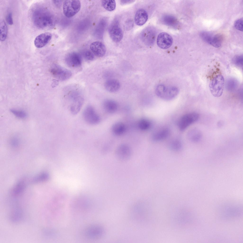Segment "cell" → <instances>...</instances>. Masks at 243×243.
Returning <instances> with one entry per match:
<instances>
[{"label":"cell","instance_id":"24","mask_svg":"<svg viewBox=\"0 0 243 243\" xmlns=\"http://www.w3.org/2000/svg\"><path fill=\"white\" fill-rule=\"evenodd\" d=\"M0 39L3 41L6 39L7 33V26L4 21L2 20L0 21Z\"/></svg>","mask_w":243,"mask_h":243},{"label":"cell","instance_id":"3","mask_svg":"<svg viewBox=\"0 0 243 243\" xmlns=\"http://www.w3.org/2000/svg\"><path fill=\"white\" fill-rule=\"evenodd\" d=\"M177 88L175 87H166L163 84L159 85L156 90L157 95L166 100H170L175 98L178 93Z\"/></svg>","mask_w":243,"mask_h":243},{"label":"cell","instance_id":"31","mask_svg":"<svg viewBox=\"0 0 243 243\" xmlns=\"http://www.w3.org/2000/svg\"><path fill=\"white\" fill-rule=\"evenodd\" d=\"M199 133L197 131H193L190 133V137L191 140L193 141H196L200 139V135Z\"/></svg>","mask_w":243,"mask_h":243},{"label":"cell","instance_id":"6","mask_svg":"<svg viewBox=\"0 0 243 243\" xmlns=\"http://www.w3.org/2000/svg\"><path fill=\"white\" fill-rule=\"evenodd\" d=\"M132 154L131 148L128 145L122 144L117 148L115 155L117 158L122 162H125L130 158Z\"/></svg>","mask_w":243,"mask_h":243},{"label":"cell","instance_id":"26","mask_svg":"<svg viewBox=\"0 0 243 243\" xmlns=\"http://www.w3.org/2000/svg\"><path fill=\"white\" fill-rule=\"evenodd\" d=\"M169 148L172 151H178L180 150L182 148V145L181 141L178 140H172L169 145Z\"/></svg>","mask_w":243,"mask_h":243},{"label":"cell","instance_id":"18","mask_svg":"<svg viewBox=\"0 0 243 243\" xmlns=\"http://www.w3.org/2000/svg\"><path fill=\"white\" fill-rule=\"evenodd\" d=\"M170 133L169 130L167 128H163L155 132L153 134L152 139L155 141H159L166 138Z\"/></svg>","mask_w":243,"mask_h":243},{"label":"cell","instance_id":"27","mask_svg":"<svg viewBox=\"0 0 243 243\" xmlns=\"http://www.w3.org/2000/svg\"><path fill=\"white\" fill-rule=\"evenodd\" d=\"M151 123L150 121L146 119H142L139 120L138 123V127L141 130H147L150 127Z\"/></svg>","mask_w":243,"mask_h":243},{"label":"cell","instance_id":"25","mask_svg":"<svg viewBox=\"0 0 243 243\" xmlns=\"http://www.w3.org/2000/svg\"><path fill=\"white\" fill-rule=\"evenodd\" d=\"M225 84L227 90L229 91H232L234 90L237 87L238 82L235 79L231 78L226 80Z\"/></svg>","mask_w":243,"mask_h":243},{"label":"cell","instance_id":"22","mask_svg":"<svg viewBox=\"0 0 243 243\" xmlns=\"http://www.w3.org/2000/svg\"><path fill=\"white\" fill-rule=\"evenodd\" d=\"M112 131L115 135H119L125 132L126 127L124 124L121 122H117L113 124L112 127Z\"/></svg>","mask_w":243,"mask_h":243},{"label":"cell","instance_id":"4","mask_svg":"<svg viewBox=\"0 0 243 243\" xmlns=\"http://www.w3.org/2000/svg\"><path fill=\"white\" fill-rule=\"evenodd\" d=\"M81 6V3L79 0H65L63 5L64 14L67 18L72 17L79 11Z\"/></svg>","mask_w":243,"mask_h":243},{"label":"cell","instance_id":"20","mask_svg":"<svg viewBox=\"0 0 243 243\" xmlns=\"http://www.w3.org/2000/svg\"><path fill=\"white\" fill-rule=\"evenodd\" d=\"M105 110L107 112L112 113L115 112L117 108V104L114 100L107 99L105 100L103 103Z\"/></svg>","mask_w":243,"mask_h":243},{"label":"cell","instance_id":"15","mask_svg":"<svg viewBox=\"0 0 243 243\" xmlns=\"http://www.w3.org/2000/svg\"><path fill=\"white\" fill-rule=\"evenodd\" d=\"M154 32L150 28L144 30L141 34V38L143 42L146 44L151 45L153 43L155 37Z\"/></svg>","mask_w":243,"mask_h":243},{"label":"cell","instance_id":"21","mask_svg":"<svg viewBox=\"0 0 243 243\" xmlns=\"http://www.w3.org/2000/svg\"><path fill=\"white\" fill-rule=\"evenodd\" d=\"M162 21L165 25L173 27H176L178 24V21L176 18L171 15L164 16L163 17Z\"/></svg>","mask_w":243,"mask_h":243},{"label":"cell","instance_id":"30","mask_svg":"<svg viewBox=\"0 0 243 243\" xmlns=\"http://www.w3.org/2000/svg\"><path fill=\"white\" fill-rule=\"evenodd\" d=\"M235 28L237 30L243 31V19L241 18L237 20L234 23Z\"/></svg>","mask_w":243,"mask_h":243},{"label":"cell","instance_id":"7","mask_svg":"<svg viewBox=\"0 0 243 243\" xmlns=\"http://www.w3.org/2000/svg\"><path fill=\"white\" fill-rule=\"evenodd\" d=\"M83 117L85 121L91 125L97 124L100 121V118L92 106L87 107L83 113Z\"/></svg>","mask_w":243,"mask_h":243},{"label":"cell","instance_id":"2","mask_svg":"<svg viewBox=\"0 0 243 243\" xmlns=\"http://www.w3.org/2000/svg\"><path fill=\"white\" fill-rule=\"evenodd\" d=\"M224 79L221 75H218L210 81L209 87L212 94L214 97H219L222 94L224 85Z\"/></svg>","mask_w":243,"mask_h":243},{"label":"cell","instance_id":"5","mask_svg":"<svg viewBox=\"0 0 243 243\" xmlns=\"http://www.w3.org/2000/svg\"><path fill=\"white\" fill-rule=\"evenodd\" d=\"M199 117V114L197 113L192 112L186 114L179 119L178 123L179 129L184 131L190 125L197 121Z\"/></svg>","mask_w":243,"mask_h":243},{"label":"cell","instance_id":"8","mask_svg":"<svg viewBox=\"0 0 243 243\" xmlns=\"http://www.w3.org/2000/svg\"><path fill=\"white\" fill-rule=\"evenodd\" d=\"M109 32L111 38L115 42H120L123 38V32L117 20L114 21L110 25Z\"/></svg>","mask_w":243,"mask_h":243},{"label":"cell","instance_id":"11","mask_svg":"<svg viewBox=\"0 0 243 243\" xmlns=\"http://www.w3.org/2000/svg\"><path fill=\"white\" fill-rule=\"evenodd\" d=\"M72 101L70 106V110L73 115L77 114L80 110L83 104V98L78 94L73 95L71 96Z\"/></svg>","mask_w":243,"mask_h":243},{"label":"cell","instance_id":"1","mask_svg":"<svg viewBox=\"0 0 243 243\" xmlns=\"http://www.w3.org/2000/svg\"><path fill=\"white\" fill-rule=\"evenodd\" d=\"M32 17L34 24L39 28L48 29L54 25L53 17L44 7H39L35 8L33 11Z\"/></svg>","mask_w":243,"mask_h":243},{"label":"cell","instance_id":"33","mask_svg":"<svg viewBox=\"0 0 243 243\" xmlns=\"http://www.w3.org/2000/svg\"><path fill=\"white\" fill-rule=\"evenodd\" d=\"M6 20L8 24L12 25L13 23L12 14L11 13H9L6 17Z\"/></svg>","mask_w":243,"mask_h":243},{"label":"cell","instance_id":"34","mask_svg":"<svg viewBox=\"0 0 243 243\" xmlns=\"http://www.w3.org/2000/svg\"><path fill=\"white\" fill-rule=\"evenodd\" d=\"M135 0H122L120 1V3L122 5H124L129 4L134 2Z\"/></svg>","mask_w":243,"mask_h":243},{"label":"cell","instance_id":"13","mask_svg":"<svg viewBox=\"0 0 243 243\" xmlns=\"http://www.w3.org/2000/svg\"><path fill=\"white\" fill-rule=\"evenodd\" d=\"M90 47L93 53L98 57H102L105 54V46L100 41H97L93 42L90 45Z\"/></svg>","mask_w":243,"mask_h":243},{"label":"cell","instance_id":"32","mask_svg":"<svg viewBox=\"0 0 243 243\" xmlns=\"http://www.w3.org/2000/svg\"><path fill=\"white\" fill-rule=\"evenodd\" d=\"M83 56L86 60L92 61L93 59L94 56L93 53L87 50L83 53Z\"/></svg>","mask_w":243,"mask_h":243},{"label":"cell","instance_id":"17","mask_svg":"<svg viewBox=\"0 0 243 243\" xmlns=\"http://www.w3.org/2000/svg\"><path fill=\"white\" fill-rule=\"evenodd\" d=\"M104 86L105 89L110 92H115L119 89L120 84L119 81L115 79H108L105 82Z\"/></svg>","mask_w":243,"mask_h":243},{"label":"cell","instance_id":"10","mask_svg":"<svg viewBox=\"0 0 243 243\" xmlns=\"http://www.w3.org/2000/svg\"><path fill=\"white\" fill-rule=\"evenodd\" d=\"M157 42L159 47L166 49L171 46L173 43V39L171 36L168 33L162 32L158 35Z\"/></svg>","mask_w":243,"mask_h":243},{"label":"cell","instance_id":"19","mask_svg":"<svg viewBox=\"0 0 243 243\" xmlns=\"http://www.w3.org/2000/svg\"><path fill=\"white\" fill-rule=\"evenodd\" d=\"M201 39L205 42L214 46L216 40V35H213L211 33L206 31L201 32L200 34Z\"/></svg>","mask_w":243,"mask_h":243},{"label":"cell","instance_id":"28","mask_svg":"<svg viewBox=\"0 0 243 243\" xmlns=\"http://www.w3.org/2000/svg\"><path fill=\"white\" fill-rule=\"evenodd\" d=\"M10 112L17 117L22 119L26 117L27 114L24 111L22 110H17L15 109H11Z\"/></svg>","mask_w":243,"mask_h":243},{"label":"cell","instance_id":"9","mask_svg":"<svg viewBox=\"0 0 243 243\" xmlns=\"http://www.w3.org/2000/svg\"><path fill=\"white\" fill-rule=\"evenodd\" d=\"M51 71L54 77L61 81L67 79L72 75L71 72L69 70L57 65L53 66Z\"/></svg>","mask_w":243,"mask_h":243},{"label":"cell","instance_id":"14","mask_svg":"<svg viewBox=\"0 0 243 243\" xmlns=\"http://www.w3.org/2000/svg\"><path fill=\"white\" fill-rule=\"evenodd\" d=\"M52 37L51 34L49 32H46L39 35L35 39V46L38 48L43 47L50 41Z\"/></svg>","mask_w":243,"mask_h":243},{"label":"cell","instance_id":"16","mask_svg":"<svg viewBox=\"0 0 243 243\" xmlns=\"http://www.w3.org/2000/svg\"><path fill=\"white\" fill-rule=\"evenodd\" d=\"M148 16L146 11L144 9H140L136 12L135 16V23L137 25L141 26L147 21Z\"/></svg>","mask_w":243,"mask_h":243},{"label":"cell","instance_id":"12","mask_svg":"<svg viewBox=\"0 0 243 243\" xmlns=\"http://www.w3.org/2000/svg\"><path fill=\"white\" fill-rule=\"evenodd\" d=\"M65 61L67 65L70 67H77L80 66L81 64V57L79 53L73 52L66 56Z\"/></svg>","mask_w":243,"mask_h":243},{"label":"cell","instance_id":"29","mask_svg":"<svg viewBox=\"0 0 243 243\" xmlns=\"http://www.w3.org/2000/svg\"><path fill=\"white\" fill-rule=\"evenodd\" d=\"M234 63L236 66L240 67H243V56L242 55L236 56L233 60Z\"/></svg>","mask_w":243,"mask_h":243},{"label":"cell","instance_id":"23","mask_svg":"<svg viewBox=\"0 0 243 243\" xmlns=\"http://www.w3.org/2000/svg\"><path fill=\"white\" fill-rule=\"evenodd\" d=\"M102 4L105 9L109 11L114 10L116 7V3L115 0H103Z\"/></svg>","mask_w":243,"mask_h":243}]
</instances>
